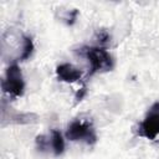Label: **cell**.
Instances as JSON below:
<instances>
[{
	"label": "cell",
	"instance_id": "cell-1",
	"mask_svg": "<svg viewBox=\"0 0 159 159\" xmlns=\"http://www.w3.org/2000/svg\"><path fill=\"white\" fill-rule=\"evenodd\" d=\"M82 55L89 63V73H99L111 71L114 66L113 57L103 46H88L82 48Z\"/></svg>",
	"mask_w": 159,
	"mask_h": 159
},
{
	"label": "cell",
	"instance_id": "cell-2",
	"mask_svg": "<svg viewBox=\"0 0 159 159\" xmlns=\"http://www.w3.org/2000/svg\"><path fill=\"white\" fill-rule=\"evenodd\" d=\"M65 135L71 142H82L88 145H92L97 142V132L92 122L84 119L72 120L67 125Z\"/></svg>",
	"mask_w": 159,
	"mask_h": 159
},
{
	"label": "cell",
	"instance_id": "cell-3",
	"mask_svg": "<svg viewBox=\"0 0 159 159\" xmlns=\"http://www.w3.org/2000/svg\"><path fill=\"white\" fill-rule=\"evenodd\" d=\"M2 91L9 94L10 97L17 98L21 97L25 92V80L21 72V68L17 63L10 65L4 75V78L1 81Z\"/></svg>",
	"mask_w": 159,
	"mask_h": 159
},
{
	"label": "cell",
	"instance_id": "cell-4",
	"mask_svg": "<svg viewBox=\"0 0 159 159\" xmlns=\"http://www.w3.org/2000/svg\"><path fill=\"white\" fill-rule=\"evenodd\" d=\"M138 134L148 140H155L159 137V102H154L147 111L139 123Z\"/></svg>",
	"mask_w": 159,
	"mask_h": 159
},
{
	"label": "cell",
	"instance_id": "cell-5",
	"mask_svg": "<svg viewBox=\"0 0 159 159\" xmlns=\"http://www.w3.org/2000/svg\"><path fill=\"white\" fill-rule=\"evenodd\" d=\"M56 77L61 82L73 83V82H77L81 80L82 71L78 67L73 66L72 63L65 62V63H60L56 67Z\"/></svg>",
	"mask_w": 159,
	"mask_h": 159
},
{
	"label": "cell",
	"instance_id": "cell-6",
	"mask_svg": "<svg viewBox=\"0 0 159 159\" xmlns=\"http://www.w3.org/2000/svg\"><path fill=\"white\" fill-rule=\"evenodd\" d=\"M48 138H50L51 152L53 153L55 157H60L65 152V139H63L62 133L57 129H52Z\"/></svg>",
	"mask_w": 159,
	"mask_h": 159
},
{
	"label": "cell",
	"instance_id": "cell-7",
	"mask_svg": "<svg viewBox=\"0 0 159 159\" xmlns=\"http://www.w3.org/2000/svg\"><path fill=\"white\" fill-rule=\"evenodd\" d=\"M34 48H35V45H34L32 37L31 36H24L22 37V45H21V52L19 55V60L25 61V60L30 58L32 52H34Z\"/></svg>",
	"mask_w": 159,
	"mask_h": 159
}]
</instances>
